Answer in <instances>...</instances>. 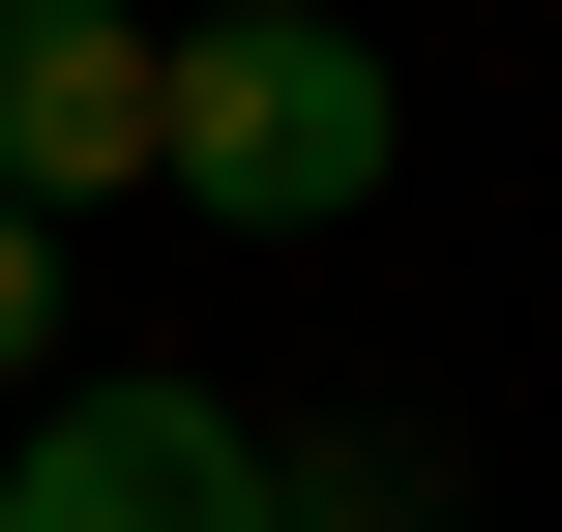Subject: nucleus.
I'll use <instances>...</instances> for the list:
<instances>
[{
  "instance_id": "1",
  "label": "nucleus",
  "mask_w": 562,
  "mask_h": 532,
  "mask_svg": "<svg viewBox=\"0 0 562 532\" xmlns=\"http://www.w3.org/2000/svg\"><path fill=\"white\" fill-rule=\"evenodd\" d=\"M148 178L207 237H326V207H385V59L326 0H207V30H148Z\"/></svg>"
},
{
  "instance_id": "2",
  "label": "nucleus",
  "mask_w": 562,
  "mask_h": 532,
  "mask_svg": "<svg viewBox=\"0 0 562 532\" xmlns=\"http://www.w3.org/2000/svg\"><path fill=\"white\" fill-rule=\"evenodd\" d=\"M0 532H296V444H237L207 385H59L0 444Z\"/></svg>"
},
{
  "instance_id": "3",
  "label": "nucleus",
  "mask_w": 562,
  "mask_h": 532,
  "mask_svg": "<svg viewBox=\"0 0 562 532\" xmlns=\"http://www.w3.org/2000/svg\"><path fill=\"white\" fill-rule=\"evenodd\" d=\"M148 178V0H0V207H119Z\"/></svg>"
},
{
  "instance_id": "4",
  "label": "nucleus",
  "mask_w": 562,
  "mask_h": 532,
  "mask_svg": "<svg viewBox=\"0 0 562 532\" xmlns=\"http://www.w3.org/2000/svg\"><path fill=\"white\" fill-rule=\"evenodd\" d=\"M59 355V207H0V385Z\"/></svg>"
}]
</instances>
